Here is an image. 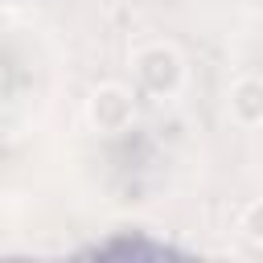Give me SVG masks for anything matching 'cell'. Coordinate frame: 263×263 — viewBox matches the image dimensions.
Segmentation results:
<instances>
[{"instance_id":"6da1fadb","label":"cell","mask_w":263,"mask_h":263,"mask_svg":"<svg viewBox=\"0 0 263 263\" xmlns=\"http://www.w3.org/2000/svg\"><path fill=\"white\" fill-rule=\"evenodd\" d=\"M247 234H251L255 242H263V205L251 214V222H247Z\"/></svg>"}]
</instances>
